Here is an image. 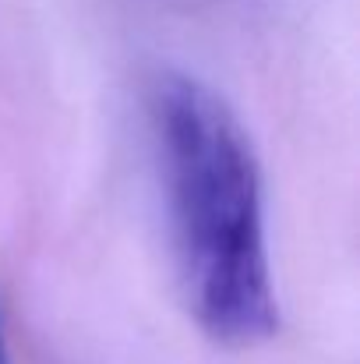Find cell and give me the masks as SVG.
<instances>
[{"label":"cell","mask_w":360,"mask_h":364,"mask_svg":"<svg viewBox=\"0 0 360 364\" xmlns=\"http://www.w3.org/2000/svg\"><path fill=\"white\" fill-rule=\"evenodd\" d=\"M0 364H11V354H7V340H4V326H0Z\"/></svg>","instance_id":"cell-2"},{"label":"cell","mask_w":360,"mask_h":364,"mask_svg":"<svg viewBox=\"0 0 360 364\" xmlns=\"http://www.w3.org/2000/svg\"><path fill=\"white\" fill-rule=\"evenodd\" d=\"M148 127L163 181L180 297L223 347H258L279 329L254 145L219 92L191 75H159Z\"/></svg>","instance_id":"cell-1"}]
</instances>
